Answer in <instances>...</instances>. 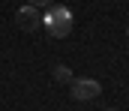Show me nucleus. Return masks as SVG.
<instances>
[{"mask_svg": "<svg viewBox=\"0 0 129 111\" xmlns=\"http://www.w3.org/2000/svg\"><path fill=\"white\" fill-rule=\"evenodd\" d=\"M42 27H45L54 39H66L72 33V9L63 6V3L45 6V12H42Z\"/></svg>", "mask_w": 129, "mask_h": 111, "instance_id": "nucleus-1", "label": "nucleus"}, {"mask_svg": "<svg viewBox=\"0 0 129 111\" xmlns=\"http://www.w3.org/2000/svg\"><path fill=\"white\" fill-rule=\"evenodd\" d=\"M102 93V84L96 78H72V99L78 102H90Z\"/></svg>", "mask_w": 129, "mask_h": 111, "instance_id": "nucleus-2", "label": "nucleus"}, {"mask_svg": "<svg viewBox=\"0 0 129 111\" xmlns=\"http://www.w3.org/2000/svg\"><path fill=\"white\" fill-rule=\"evenodd\" d=\"M15 24H18L21 30L30 33V30H36V27H42V12H39L36 6L27 3V6H21V9L15 12Z\"/></svg>", "mask_w": 129, "mask_h": 111, "instance_id": "nucleus-3", "label": "nucleus"}, {"mask_svg": "<svg viewBox=\"0 0 129 111\" xmlns=\"http://www.w3.org/2000/svg\"><path fill=\"white\" fill-rule=\"evenodd\" d=\"M54 78H57V81H72L69 66H63V63H60V66H54Z\"/></svg>", "mask_w": 129, "mask_h": 111, "instance_id": "nucleus-4", "label": "nucleus"}, {"mask_svg": "<svg viewBox=\"0 0 129 111\" xmlns=\"http://www.w3.org/2000/svg\"><path fill=\"white\" fill-rule=\"evenodd\" d=\"M54 0H30V6H36V9H45V6H51Z\"/></svg>", "mask_w": 129, "mask_h": 111, "instance_id": "nucleus-5", "label": "nucleus"}, {"mask_svg": "<svg viewBox=\"0 0 129 111\" xmlns=\"http://www.w3.org/2000/svg\"><path fill=\"white\" fill-rule=\"evenodd\" d=\"M108 111H117V108H108Z\"/></svg>", "mask_w": 129, "mask_h": 111, "instance_id": "nucleus-6", "label": "nucleus"}, {"mask_svg": "<svg viewBox=\"0 0 129 111\" xmlns=\"http://www.w3.org/2000/svg\"><path fill=\"white\" fill-rule=\"evenodd\" d=\"M126 36H129V30H126Z\"/></svg>", "mask_w": 129, "mask_h": 111, "instance_id": "nucleus-7", "label": "nucleus"}]
</instances>
